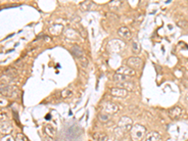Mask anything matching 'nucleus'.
<instances>
[{
    "mask_svg": "<svg viewBox=\"0 0 188 141\" xmlns=\"http://www.w3.org/2000/svg\"><path fill=\"white\" fill-rule=\"evenodd\" d=\"M132 141H142L146 137V128L141 124H135L130 131Z\"/></svg>",
    "mask_w": 188,
    "mask_h": 141,
    "instance_id": "1",
    "label": "nucleus"
},
{
    "mask_svg": "<svg viewBox=\"0 0 188 141\" xmlns=\"http://www.w3.org/2000/svg\"><path fill=\"white\" fill-rule=\"evenodd\" d=\"M125 47V43L121 40H112L107 44V50L110 53H120Z\"/></svg>",
    "mask_w": 188,
    "mask_h": 141,
    "instance_id": "2",
    "label": "nucleus"
},
{
    "mask_svg": "<svg viewBox=\"0 0 188 141\" xmlns=\"http://www.w3.org/2000/svg\"><path fill=\"white\" fill-rule=\"evenodd\" d=\"M118 125H119V128H121V130L123 131V132L131 131V129L133 128V126H134V125H133L132 119H130V118L127 117V116L121 117L120 119V121H119Z\"/></svg>",
    "mask_w": 188,
    "mask_h": 141,
    "instance_id": "3",
    "label": "nucleus"
},
{
    "mask_svg": "<svg viewBox=\"0 0 188 141\" xmlns=\"http://www.w3.org/2000/svg\"><path fill=\"white\" fill-rule=\"evenodd\" d=\"M102 111L109 115L116 114L119 111V105L114 103H111V102H105V103L102 105Z\"/></svg>",
    "mask_w": 188,
    "mask_h": 141,
    "instance_id": "4",
    "label": "nucleus"
},
{
    "mask_svg": "<svg viewBox=\"0 0 188 141\" xmlns=\"http://www.w3.org/2000/svg\"><path fill=\"white\" fill-rule=\"evenodd\" d=\"M127 66L131 67L134 70H138L141 69L143 66V61L141 58L137 57H131L127 59Z\"/></svg>",
    "mask_w": 188,
    "mask_h": 141,
    "instance_id": "5",
    "label": "nucleus"
},
{
    "mask_svg": "<svg viewBox=\"0 0 188 141\" xmlns=\"http://www.w3.org/2000/svg\"><path fill=\"white\" fill-rule=\"evenodd\" d=\"M17 89L14 86H1V94L6 97H14L16 95Z\"/></svg>",
    "mask_w": 188,
    "mask_h": 141,
    "instance_id": "6",
    "label": "nucleus"
},
{
    "mask_svg": "<svg viewBox=\"0 0 188 141\" xmlns=\"http://www.w3.org/2000/svg\"><path fill=\"white\" fill-rule=\"evenodd\" d=\"M110 94L113 97H118V98H125L128 95V90L124 89L120 87H115L110 89Z\"/></svg>",
    "mask_w": 188,
    "mask_h": 141,
    "instance_id": "7",
    "label": "nucleus"
},
{
    "mask_svg": "<svg viewBox=\"0 0 188 141\" xmlns=\"http://www.w3.org/2000/svg\"><path fill=\"white\" fill-rule=\"evenodd\" d=\"M182 108L180 107V106H174V107H172L169 109V111H168V116L171 120H173V121H177L180 119V117H181L182 115Z\"/></svg>",
    "mask_w": 188,
    "mask_h": 141,
    "instance_id": "8",
    "label": "nucleus"
},
{
    "mask_svg": "<svg viewBox=\"0 0 188 141\" xmlns=\"http://www.w3.org/2000/svg\"><path fill=\"white\" fill-rule=\"evenodd\" d=\"M118 34H119L122 39L126 41H130L132 39V32L127 27H121L118 30Z\"/></svg>",
    "mask_w": 188,
    "mask_h": 141,
    "instance_id": "9",
    "label": "nucleus"
},
{
    "mask_svg": "<svg viewBox=\"0 0 188 141\" xmlns=\"http://www.w3.org/2000/svg\"><path fill=\"white\" fill-rule=\"evenodd\" d=\"M117 73L124 74V75H127V76H134V75H136V70L134 69H132L131 67L127 66V65L120 67L119 69L117 70Z\"/></svg>",
    "mask_w": 188,
    "mask_h": 141,
    "instance_id": "10",
    "label": "nucleus"
},
{
    "mask_svg": "<svg viewBox=\"0 0 188 141\" xmlns=\"http://www.w3.org/2000/svg\"><path fill=\"white\" fill-rule=\"evenodd\" d=\"M72 54L74 56V58H76L77 59H79V58L85 57V52L82 50L81 47L77 46V45L73 46V48H72Z\"/></svg>",
    "mask_w": 188,
    "mask_h": 141,
    "instance_id": "11",
    "label": "nucleus"
},
{
    "mask_svg": "<svg viewBox=\"0 0 188 141\" xmlns=\"http://www.w3.org/2000/svg\"><path fill=\"white\" fill-rule=\"evenodd\" d=\"M146 140L145 141H161V135L157 132H150L146 136Z\"/></svg>",
    "mask_w": 188,
    "mask_h": 141,
    "instance_id": "12",
    "label": "nucleus"
},
{
    "mask_svg": "<svg viewBox=\"0 0 188 141\" xmlns=\"http://www.w3.org/2000/svg\"><path fill=\"white\" fill-rule=\"evenodd\" d=\"M11 129H12V127L9 122H7V121L1 122V133L2 134L8 135L11 131Z\"/></svg>",
    "mask_w": 188,
    "mask_h": 141,
    "instance_id": "13",
    "label": "nucleus"
},
{
    "mask_svg": "<svg viewBox=\"0 0 188 141\" xmlns=\"http://www.w3.org/2000/svg\"><path fill=\"white\" fill-rule=\"evenodd\" d=\"M117 86L120 88H122L126 90H132L134 89V84L129 82V81H125V82H121V83H117Z\"/></svg>",
    "mask_w": 188,
    "mask_h": 141,
    "instance_id": "14",
    "label": "nucleus"
},
{
    "mask_svg": "<svg viewBox=\"0 0 188 141\" xmlns=\"http://www.w3.org/2000/svg\"><path fill=\"white\" fill-rule=\"evenodd\" d=\"M127 75H124V74H114V81L117 82V83H121V82H125V81H128L127 79Z\"/></svg>",
    "mask_w": 188,
    "mask_h": 141,
    "instance_id": "15",
    "label": "nucleus"
},
{
    "mask_svg": "<svg viewBox=\"0 0 188 141\" xmlns=\"http://www.w3.org/2000/svg\"><path fill=\"white\" fill-rule=\"evenodd\" d=\"M62 29H63L62 26H60V25H54V26H52L49 28V31L54 35H58L59 33H61Z\"/></svg>",
    "mask_w": 188,
    "mask_h": 141,
    "instance_id": "16",
    "label": "nucleus"
},
{
    "mask_svg": "<svg viewBox=\"0 0 188 141\" xmlns=\"http://www.w3.org/2000/svg\"><path fill=\"white\" fill-rule=\"evenodd\" d=\"M18 72L16 70H15L14 68H9V69H7L5 70V74L8 76V77H10V78H13L17 75Z\"/></svg>",
    "mask_w": 188,
    "mask_h": 141,
    "instance_id": "17",
    "label": "nucleus"
},
{
    "mask_svg": "<svg viewBox=\"0 0 188 141\" xmlns=\"http://www.w3.org/2000/svg\"><path fill=\"white\" fill-rule=\"evenodd\" d=\"M93 136L98 141H108V136L104 133H96V134H94Z\"/></svg>",
    "mask_w": 188,
    "mask_h": 141,
    "instance_id": "18",
    "label": "nucleus"
},
{
    "mask_svg": "<svg viewBox=\"0 0 188 141\" xmlns=\"http://www.w3.org/2000/svg\"><path fill=\"white\" fill-rule=\"evenodd\" d=\"M45 133L47 135H48L49 136H54L55 135H56V129H55L52 125H47V126L45 127Z\"/></svg>",
    "mask_w": 188,
    "mask_h": 141,
    "instance_id": "19",
    "label": "nucleus"
},
{
    "mask_svg": "<svg viewBox=\"0 0 188 141\" xmlns=\"http://www.w3.org/2000/svg\"><path fill=\"white\" fill-rule=\"evenodd\" d=\"M92 6H93V3L90 1V0H86L85 2H83L81 4V8L84 11H89L92 8Z\"/></svg>",
    "mask_w": 188,
    "mask_h": 141,
    "instance_id": "20",
    "label": "nucleus"
},
{
    "mask_svg": "<svg viewBox=\"0 0 188 141\" xmlns=\"http://www.w3.org/2000/svg\"><path fill=\"white\" fill-rule=\"evenodd\" d=\"M98 119H99L100 121L105 123V122H107L109 120H110V115H109V114H106V113H101V114H99V116H98Z\"/></svg>",
    "mask_w": 188,
    "mask_h": 141,
    "instance_id": "21",
    "label": "nucleus"
},
{
    "mask_svg": "<svg viewBox=\"0 0 188 141\" xmlns=\"http://www.w3.org/2000/svg\"><path fill=\"white\" fill-rule=\"evenodd\" d=\"M72 95H73V92L70 90H69V89H64L63 91L61 92V96H62V98H64V99L70 98Z\"/></svg>",
    "mask_w": 188,
    "mask_h": 141,
    "instance_id": "22",
    "label": "nucleus"
},
{
    "mask_svg": "<svg viewBox=\"0 0 188 141\" xmlns=\"http://www.w3.org/2000/svg\"><path fill=\"white\" fill-rule=\"evenodd\" d=\"M78 60H79L80 64H81L83 67H87V66L89 65V60H88V58H86V56H85V57H83V58H79Z\"/></svg>",
    "mask_w": 188,
    "mask_h": 141,
    "instance_id": "23",
    "label": "nucleus"
},
{
    "mask_svg": "<svg viewBox=\"0 0 188 141\" xmlns=\"http://www.w3.org/2000/svg\"><path fill=\"white\" fill-rule=\"evenodd\" d=\"M133 52L135 54H138L140 52V46L136 43V42H133V48H132Z\"/></svg>",
    "mask_w": 188,
    "mask_h": 141,
    "instance_id": "24",
    "label": "nucleus"
},
{
    "mask_svg": "<svg viewBox=\"0 0 188 141\" xmlns=\"http://www.w3.org/2000/svg\"><path fill=\"white\" fill-rule=\"evenodd\" d=\"M78 29H79V33H80V35H81L83 38H86V37H87V32H86L85 28H84L81 25H79V27H78Z\"/></svg>",
    "mask_w": 188,
    "mask_h": 141,
    "instance_id": "25",
    "label": "nucleus"
},
{
    "mask_svg": "<svg viewBox=\"0 0 188 141\" xmlns=\"http://www.w3.org/2000/svg\"><path fill=\"white\" fill-rule=\"evenodd\" d=\"M177 24H178V26H180L181 27H186V26L188 25V22H187L186 20L183 19L182 21H178Z\"/></svg>",
    "mask_w": 188,
    "mask_h": 141,
    "instance_id": "26",
    "label": "nucleus"
},
{
    "mask_svg": "<svg viewBox=\"0 0 188 141\" xmlns=\"http://www.w3.org/2000/svg\"><path fill=\"white\" fill-rule=\"evenodd\" d=\"M16 141H27V138L24 135H22V134H18Z\"/></svg>",
    "mask_w": 188,
    "mask_h": 141,
    "instance_id": "27",
    "label": "nucleus"
},
{
    "mask_svg": "<svg viewBox=\"0 0 188 141\" xmlns=\"http://www.w3.org/2000/svg\"><path fill=\"white\" fill-rule=\"evenodd\" d=\"M1 141H15V140L13 139V137L11 136H6L2 137Z\"/></svg>",
    "mask_w": 188,
    "mask_h": 141,
    "instance_id": "28",
    "label": "nucleus"
},
{
    "mask_svg": "<svg viewBox=\"0 0 188 141\" xmlns=\"http://www.w3.org/2000/svg\"><path fill=\"white\" fill-rule=\"evenodd\" d=\"M185 99H186V102H187V103H188V94H187V95H186V98H185Z\"/></svg>",
    "mask_w": 188,
    "mask_h": 141,
    "instance_id": "29",
    "label": "nucleus"
}]
</instances>
